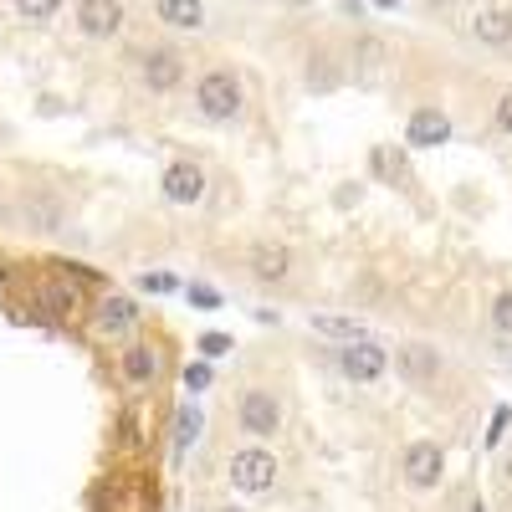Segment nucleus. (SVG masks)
I'll list each match as a JSON object with an SVG mask.
<instances>
[{
	"instance_id": "obj_1",
	"label": "nucleus",
	"mask_w": 512,
	"mask_h": 512,
	"mask_svg": "<svg viewBox=\"0 0 512 512\" xmlns=\"http://www.w3.org/2000/svg\"><path fill=\"white\" fill-rule=\"evenodd\" d=\"M195 113L205 123H231L241 113V77L226 72V67H210L200 82H195Z\"/></svg>"
},
{
	"instance_id": "obj_2",
	"label": "nucleus",
	"mask_w": 512,
	"mask_h": 512,
	"mask_svg": "<svg viewBox=\"0 0 512 512\" xmlns=\"http://www.w3.org/2000/svg\"><path fill=\"white\" fill-rule=\"evenodd\" d=\"M31 303L47 313L52 323H72L82 313V287L72 277H62L57 267H47L41 277H31Z\"/></svg>"
},
{
	"instance_id": "obj_3",
	"label": "nucleus",
	"mask_w": 512,
	"mask_h": 512,
	"mask_svg": "<svg viewBox=\"0 0 512 512\" xmlns=\"http://www.w3.org/2000/svg\"><path fill=\"white\" fill-rule=\"evenodd\" d=\"M272 482H277V456H272V451H262V446L231 451V487H236V492L262 497V492H272Z\"/></svg>"
},
{
	"instance_id": "obj_4",
	"label": "nucleus",
	"mask_w": 512,
	"mask_h": 512,
	"mask_svg": "<svg viewBox=\"0 0 512 512\" xmlns=\"http://www.w3.org/2000/svg\"><path fill=\"white\" fill-rule=\"evenodd\" d=\"M333 359H338V374L354 379V384H374L384 369H390V354H384V344H374V338H354V344H338Z\"/></svg>"
},
{
	"instance_id": "obj_5",
	"label": "nucleus",
	"mask_w": 512,
	"mask_h": 512,
	"mask_svg": "<svg viewBox=\"0 0 512 512\" xmlns=\"http://www.w3.org/2000/svg\"><path fill=\"white\" fill-rule=\"evenodd\" d=\"M236 420H241V431L251 441H267V436L282 431V405H277L272 390H246L241 405H236Z\"/></svg>"
},
{
	"instance_id": "obj_6",
	"label": "nucleus",
	"mask_w": 512,
	"mask_h": 512,
	"mask_svg": "<svg viewBox=\"0 0 512 512\" xmlns=\"http://www.w3.org/2000/svg\"><path fill=\"white\" fill-rule=\"evenodd\" d=\"M139 77L149 93H175L185 82V57L175 47H149V52H139Z\"/></svg>"
},
{
	"instance_id": "obj_7",
	"label": "nucleus",
	"mask_w": 512,
	"mask_h": 512,
	"mask_svg": "<svg viewBox=\"0 0 512 512\" xmlns=\"http://www.w3.org/2000/svg\"><path fill=\"white\" fill-rule=\"evenodd\" d=\"M139 318H144V308L134 303V297L108 292L103 303L93 308V333H98V338H128V333L139 328Z\"/></svg>"
},
{
	"instance_id": "obj_8",
	"label": "nucleus",
	"mask_w": 512,
	"mask_h": 512,
	"mask_svg": "<svg viewBox=\"0 0 512 512\" xmlns=\"http://www.w3.org/2000/svg\"><path fill=\"white\" fill-rule=\"evenodd\" d=\"M400 472H405V482H410L415 492H431V487L441 482V472H446V451H441L436 441H415V446H405Z\"/></svg>"
},
{
	"instance_id": "obj_9",
	"label": "nucleus",
	"mask_w": 512,
	"mask_h": 512,
	"mask_svg": "<svg viewBox=\"0 0 512 512\" xmlns=\"http://www.w3.org/2000/svg\"><path fill=\"white\" fill-rule=\"evenodd\" d=\"M159 369H164V359H159V349L149 344V338H134V344L118 354V374H123L128 390H154Z\"/></svg>"
},
{
	"instance_id": "obj_10",
	"label": "nucleus",
	"mask_w": 512,
	"mask_h": 512,
	"mask_svg": "<svg viewBox=\"0 0 512 512\" xmlns=\"http://www.w3.org/2000/svg\"><path fill=\"white\" fill-rule=\"evenodd\" d=\"M159 190H164L169 205H200V200H205V169L190 164V159H175V164L164 169Z\"/></svg>"
},
{
	"instance_id": "obj_11",
	"label": "nucleus",
	"mask_w": 512,
	"mask_h": 512,
	"mask_svg": "<svg viewBox=\"0 0 512 512\" xmlns=\"http://www.w3.org/2000/svg\"><path fill=\"white\" fill-rule=\"evenodd\" d=\"M77 31L88 41H108L123 31V0H77Z\"/></svg>"
},
{
	"instance_id": "obj_12",
	"label": "nucleus",
	"mask_w": 512,
	"mask_h": 512,
	"mask_svg": "<svg viewBox=\"0 0 512 512\" xmlns=\"http://www.w3.org/2000/svg\"><path fill=\"white\" fill-rule=\"evenodd\" d=\"M395 369H400V379L405 384H436V374H441V354L431 349V344H405L400 354H395Z\"/></svg>"
},
{
	"instance_id": "obj_13",
	"label": "nucleus",
	"mask_w": 512,
	"mask_h": 512,
	"mask_svg": "<svg viewBox=\"0 0 512 512\" xmlns=\"http://www.w3.org/2000/svg\"><path fill=\"white\" fill-rule=\"evenodd\" d=\"M251 277L256 282H287L292 277V251L282 246V241H256L251 246Z\"/></svg>"
},
{
	"instance_id": "obj_14",
	"label": "nucleus",
	"mask_w": 512,
	"mask_h": 512,
	"mask_svg": "<svg viewBox=\"0 0 512 512\" xmlns=\"http://www.w3.org/2000/svg\"><path fill=\"white\" fill-rule=\"evenodd\" d=\"M405 139H410L415 149H436V144L451 139V118H446L441 108H415V113H410V128H405Z\"/></svg>"
},
{
	"instance_id": "obj_15",
	"label": "nucleus",
	"mask_w": 512,
	"mask_h": 512,
	"mask_svg": "<svg viewBox=\"0 0 512 512\" xmlns=\"http://www.w3.org/2000/svg\"><path fill=\"white\" fill-rule=\"evenodd\" d=\"M21 210H26V226H31V231H57V226H62V200L47 195V190H31Z\"/></svg>"
},
{
	"instance_id": "obj_16",
	"label": "nucleus",
	"mask_w": 512,
	"mask_h": 512,
	"mask_svg": "<svg viewBox=\"0 0 512 512\" xmlns=\"http://www.w3.org/2000/svg\"><path fill=\"white\" fill-rule=\"evenodd\" d=\"M472 31H477V41H487V47H507L512 41V11L507 6H487V11H477Z\"/></svg>"
},
{
	"instance_id": "obj_17",
	"label": "nucleus",
	"mask_w": 512,
	"mask_h": 512,
	"mask_svg": "<svg viewBox=\"0 0 512 512\" xmlns=\"http://www.w3.org/2000/svg\"><path fill=\"white\" fill-rule=\"evenodd\" d=\"M154 16L164 26H175V31H200L205 26V6H200V0H159Z\"/></svg>"
},
{
	"instance_id": "obj_18",
	"label": "nucleus",
	"mask_w": 512,
	"mask_h": 512,
	"mask_svg": "<svg viewBox=\"0 0 512 512\" xmlns=\"http://www.w3.org/2000/svg\"><path fill=\"white\" fill-rule=\"evenodd\" d=\"M144 487L139 482H108L103 492V512H144Z\"/></svg>"
},
{
	"instance_id": "obj_19",
	"label": "nucleus",
	"mask_w": 512,
	"mask_h": 512,
	"mask_svg": "<svg viewBox=\"0 0 512 512\" xmlns=\"http://www.w3.org/2000/svg\"><path fill=\"white\" fill-rule=\"evenodd\" d=\"M200 425H205V420H200V410H195V405H180V410H175V466H180V461H185V451L195 446Z\"/></svg>"
},
{
	"instance_id": "obj_20",
	"label": "nucleus",
	"mask_w": 512,
	"mask_h": 512,
	"mask_svg": "<svg viewBox=\"0 0 512 512\" xmlns=\"http://www.w3.org/2000/svg\"><path fill=\"white\" fill-rule=\"evenodd\" d=\"M313 333H323V338H338V344H354V338H369L359 318H333V313L313 318Z\"/></svg>"
},
{
	"instance_id": "obj_21",
	"label": "nucleus",
	"mask_w": 512,
	"mask_h": 512,
	"mask_svg": "<svg viewBox=\"0 0 512 512\" xmlns=\"http://www.w3.org/2000/svg\"><path fill=\"white\" fill-rule=\"evenodd\" d=\"M57 11H62V0H16V16H21V21H36V26L52 21Z\"/></svg>"
},
{
	"instance_id": "obj_22",
	"label": "nucleus",
	"mask_w": 512,
	"mask_h": 512,
	"mask_svg": "<svg viewBox=\"0 0 512 512\" xmlns=\"http://www.w3.org/2000/svg\"><path fill=\"white\" fill-rule=\"evenodd\" d=\"M185 297H190V303H195L200 313H216V308H221V292H216V287H205V282H190V287H185Z\"/></svg>"
},
{
	"instance_id": "obj_23",
	"label": "nucleus",
	"mask_w": 512,
	"mask_h": 512,
	"mask_svg": "<svg viewBox=\"0 0 512 512\" xmlns=\"http://www.w3.org/2000/svg\"><path fill=\"white\" fill-rule=\"evenodd\" d=\"M47 267H57V272H62V277H72L77 287H98V282H103L93 267H82V262H47Z\"/></svg>"
},
{
	"instance_id": "obj_24",
	"label": "nucleus",
	"mask_w": 512,
	"mask_h": 512,
	"mask_svg": "<svg viewBox=\"0 0 512 512\" xmlns=\"http://www.w3.org/2000/svg\"><path fill=\"white\" fill-rule=\"evenodd\" d=\"M195 349H200V359H221V354H231L236 344H231L226 333H200V344H195Z\"/></svg>"
},
{
	"instance_id": "obj_25",
	"label": "nucleus",
	"mask_w": 512,
	"mask_h": 512,
	"mask_svg": "<svg viewBox=\"0 0 512 512\" xmlns=\"http://www.w3.org/2000/svg\"><path fill=\"white\" fill-rule=\"evenodd\" d=\"M205 384H210V364H205V359H200V364H185V390L200 395Z\"/></svg>"
},
{
	"instance_id": "obj_26",
	"label": "nucleus",
	"mask_w": 512,
	"mask_h": 512,
	"mask_svg": "<svg viewBox=\"0 0 512 512\" xmlns=\"http://www.w3.org/2000/svg\"><path fill=\"white\" fill-rule=\"evenodd\" d=\"M492 323L502 328V333H512V287L497 297V308H492Z\"/></svg>"
},
{
	"instance_id": "obj_27",
	"label": "nucleus",
	"mask_w": 512,
	"mask_h": 512,
	"mask_svg": "<svg viewBox=\"0 0 512 512\" xmlns=\"http://www.w3.org/2000/svg\"><path fill=\"white\" fill-rule=\"evenodd\" d=\"M139 287H144V292H175L180 282L169 277V272H154V277H139Z\"/></svg>"
},
{
	"instance_id": "obj_28",
	"label": "nucleus",
	"mask_w": 512,
	"mask_h": 512,
	"mask_svg": "<svg viewBox=\"0 0 512 512\" xmlns=\"http://www.w3.org/2000/svg\"><path fill=\"white\" fill-rule=\"evenodd\" d=\"M497 128H502V134H512V93L497 98Z\"/></svg>"
},
{
	"instance_id": "obj_29",
	"label": "nucleus",
	"mask_w": 512,
	"mask_h": 512,
	"mask_svg": "<svg viewBox=\"0 0 512 512\" xmlns=\"http://www.w3.org/2000/svg\"><path fill=\"white\" fill-rule=\"evenodd\" d=\"M374 6H384V11H390V6H395V0H374Z\"/></svg>"
},
{
	"instance_id": "obj_30",
	"label": "nucleus",
	"mask_w": 512,
	"mask_h": 512,
	"mask_svg": "<svg viewBox=\"0 0 512 512\" xmlns=\"http://www.w3.org/2000/svg\"><path fill=\"white\" fill-rule=\"evenodd\" d=\"M507 477H512V456H507Z\"/></svg>"
},
{
	"instance_id": "obj_31",
	"label": "nucleus",
	"mask_w": 512,
	"mask_h": 512,
	"mask_svg": "<svg viewBox=\"0 0 512 512\" xmlns=\"http://www.w3.org/2000/svg\"><path fill=\"white\" fill-rule=\"evenodd\" d=\"M221 512H241V507H221Z\"/></svg>"
},
{
	"instance_id": "obj_32",
	"label": "nucleus",
	"mask_w": 512,
	"mask_h": 512,
	"mask_svg": "<svg viewBox=\"0 0 512 512\" xmlns=\"http://www.w3.org/2000/svg\"><path fill=\"white\" fill-rule=\"evenodd\" d=\"M436 6H451V0H436Z\"/></svg>"
}]
</instances>
